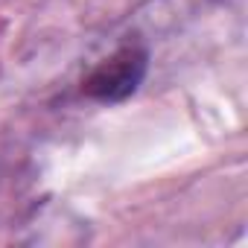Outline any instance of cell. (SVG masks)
Returning <instances> with one entry per match:
<instances>
[{"mask_svg": "<svg viewBox=\"0 0 248 248\" xmlns=\"http://www.w3.org/2000/svg\"><path fill=\"white\" fill-rule=\"evenodd\" d=\"M146 70H149V53L140 44H126L85 76L82 91L96 102H123L140 88Z\"/></svg>", "mask_w": 248, "mask_h": 248, "instance_id": "cell-1", "label": "cell"}]
</instances>
